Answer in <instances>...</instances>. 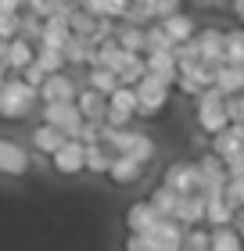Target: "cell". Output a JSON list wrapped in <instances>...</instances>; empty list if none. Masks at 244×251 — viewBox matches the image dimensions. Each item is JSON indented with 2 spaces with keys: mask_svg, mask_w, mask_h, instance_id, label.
<instances>
[{
  "mask_svg": "<svg viewBox=\"0 0 244 251\" xmlns=\"http://www.w3.org/2000/svg\"><path fill=\"white\" fill-rule=\"evenodd\" d=\"M40 108V94L36 86H29L22 75L7 72V79L0 83V122H26L32 111Z\"/></svg>",
  "mask_w": 244,
  "mask_h": 251,
  "instance_id": "cell-1",
  "label": "cell"
},
{
  "mask_svg": "<svg viewBox=\"0 0 244 251\" xmlns=\"http://www.w3.org/2000/svg\"><path fill=\"white\" fill-rule=\"evenodd\" d=\"M133 90H136V119H158L169 104V94H172V86L165 79H158L155 72H144L133 83Z\"/></svg>",
  "mask_w": 244,
  "mask_h": 251,
  "instance_id": "cell-2",
  "label": "cell"
},
{
  "mask_svg": "<svg viewBox=\"0 0 244 251\" xmlns=\"http://www.w3.org/2000/svg\"><path fill=\"white\" fill-rule=\"evenodd\" d=\"M194 100H197V108H194V122H197V129H201V133L212 136V133H219V129H223V126L230 122V115H226V94H223V90H219L216 83H212V86H205Z\"/></svg>",
  "mask_w": 244,
  "mask_h": 251,
  "instance_id": "cell-3",
  "label": "cell"
},
{
  "mask_svg": "<svg viewBox=\"0 0 244 251\" xmlns=\"http://www.w3.org/2000/svg\"><path fill=\"white\" fill-rule=\"evenodd\" d=\"M32 173V147L18 144L15 136H0V176L26 179Z\"/></svg>",
  "mask_w": 244,
  "mask_h": 251,
  "instance_id": "cell-4",
  "label": "cell"
},
{
  "mask_svg": "<svg viewBox=\"0 0 244 251\" xmlns=\"http://www.w3.org/2000/svg\"><path fill=\"white\" fill-rule=\"evenodd\" d=\"M47 162H51V173L54 176H65V179L83 176V140L65 136V140L47 154Z\"/></svg>",
  "mask_w": 244,
  "mask_h": 251,
  "instance_id": "cell-5",
  "label": "cell"
},
{
  "mask_svg": "<svg viewBox=\"0 0 244 251\" xmlns=\"http://www.w3.org/2000/svg\"><path fill=\"white\" fill-rule=\"evenodd\" d=\"M36 111H40V122L57 126L65 136H76L79 122H83V115H79V108H76V100H40Z\"/></svg>",
  "mask_w": 244,
  "mask_h": 251,
  "instance_id": "cell-6",
  "label": "cell"
},
{
  "mask_svg": "<svg viewBox=\"0 0 244 251\" xmlns=\"http://www.w3.org/2000/svg\"><path fill=\"white\" fill-rule=\"evenodd\" d=\"M36 94H40V100H76L79 83L68 68H61V72H47V79L36 86Z\"/></svg>",
  "mask_w": 244,
  "mask_h": 251,
  "instance_id": "cell-7",
  "label": "cell"
},
{
  "mask_svg": "<svg viewBox=\"0 0 244 251\" xmlns=\"http://www.w3.org/2000/svg\"><path fill=\"white\" fill-rule=\"evenodd\" d=\"M162 183L172 187L176 194H190V190H201V173H197V162H172L162 176Z\"/></svg>",
  "mask_w": 244,
  "mask_h": 251,
  "instance_id": "cell-8",
  "label": "cell"
},
{
  "mask_svg": "<svg viewBox=\"0 0 244 251\" xmlns=\"http://www.w3.org/2000/svg\"><path fill=\"white\" fill-rule=\"evenodd\" d=\"M144 169L147 162H140V158H133V154H111V165H108V176L115 187H133L136 179L144 176Z\"/></svg>",
  "mask_w": 244,
  "mask_h": 251,
  "instance_id": "cell-9",
  "label": "cell"
},
{
  "mask_svg": "<svg viewBox=\"0 0 244 251\" xmlns=\"http://www.w3.org/2000/svg\"><path fill=\"white\" fill-rule=\"evenodd\" d=\"M197 173H201V194H223L226 183V162L216 151L197 158Z\"/></svg>",
  "mask_w": 244,
  "mask_h": 251,
  "instance_id": "cell-10",
  "label": "cell"
},
{
  "mask_svg": "<svg viewBox=\"0 0 244 251\" xmlns=\"http://www.w3.org/2000/svg\"><path fill=\"white\" fill-rule=\"evenodd\" d=\"M147 233L155 237L158 251H176V248H183V223L172 219V215H158V223L151 226Z\"/></svg>",
  "mask_w": 244,
  "mask_h": 251,
  "instance_id": "cell-11",
  "label": "cell"
},
{
  "mask_svg": "<svg viewBox=\"0 0 244 251\" xmlns=\"http://www.w3.org/2000/svg\"><path fill=\"white\" fill-rule=\"evenodd\" d=\"M29 61H36V43L26 40V36H11L7 50H4V68L7 72H22Z\"/></svg>",
  "mask_w": 244,
  "mask_h": 251,
  "instance_id": "cell-12",
  "label": "cell"
},
{
  "mask_svg": "<svg viewBox=\"0 0 244 251\" xmlns=\"http://www.w3.org/2000/svg\"><path fill=\"white\" fill-rule=\"evenodd\" d=\"M172 219H180L183 226H197V223H205V194H201V190L180 194V198H176V212H172Z\"/></svg>",
  "mask_w": 244,
  "mask_h": 251,
  "instance_id": "cell-13",
  "label": "cell"
},
{
  "mask_svg": "<svg viewBox=\"0 0 244 251\" xmlns=\"http://www.w3.org/2000/svg\"><path fill=\"white\" fill-rule=\"evenodd\" d=\"M194 47H197V58H201L205 65H219L223 61V32L219 29L194 32Z\"/></svg>",
  "mask_w": 244,
  "mask_h": 251,
  "instance_id": "cell-14",
  "label": "cell"
},
{
  "mask_svg": "<svg viewBox=\"0 0 244 251\" xmlns=\"http://www.w3.org/2000/svg\"><path fill=\"white\" fill-rule=\"evenodd\" d=\"M111 147L104 144V140H94V144H83V173L90 176H104L108 173V165H111Z\"/></svg>",
  "mask_w": 244,
  "mask_h": 251,
  "instance_id": "cell-15",
  "label": "cell"
},
{
  "mask_svg": "<svg viewBox=\"0 0 244 251\" xmlns=\"http://www.w3.org/2000/svg\"><path fill=\"white\" fill-rule=\"evenodd\" d=\"M237 147H244V122H226L219 133H212V151L219 158H230Z\"/></svg>",
  "mask_w": 244,
  "mask_h": 251,
  "instance_id": "cell-16",
  "label": "cell"
},
{
  "mask_svg": "<svg viewBox=\"0 0 244 251\" xmlns=\"http://www.w3.org/2000/svg\"><path fill=\"white\" fill-rule=\"evenodd\" d=\"M155 223H158V212H155L151 201H133L126 208V230L130 233H147Z\"/></svg>",
  "mask_w": 244,
  "mask_h": 251,
  "instance_id": "cell-17",
  "label": "cell"
},
{
  "mask_svg": "<svg viewBox=\"0 0 244 251\" xmlns=\"http://www.w3.org/2000/svg\"><path fill=\"white\" fill-rule=\"evenodd\" d=\"M76 108H79V115H83V119L101 122V119H104V108H108V97H104L101 90H94V86H79Z\"/></svg>",
  "mask_w": 244,
  "mask_h": 251,
  "instance_id": "cell-18",
  "label": "cell"
},
{
  "mask_svg": "<svg viewBox=\"0 0 244 251\" xmlns=\"http://www.w3.org/2000/svg\"><path fill=\"white\" fill-rule=\"evenodd\" d=\"M162 29H165V36L172 40V43H183V40H190L194 32H197V25H194V18L190 15H183V11H172V15H165V18H155Z\"/></svg>",
  "mask_w": 244,
  "mask_h": 251,
  "instance_id": "cell-19",
  "label": "cell"
},
{
  "mask_svg": "<svg viewBox=\"0 0 244 251\" xmlns=\"http://www.w3.org/2000/svg\"><path fill=\"white\" fill-rule=\"evenodd\" d=\"M208 248L212 251H241L244 241H241L234 223H219V226H208Z\"/></svg>",
  "mask_w": 244,
  "mask_h": 251,
  "instance_id": "cell-20",
  "label": "cell"
},
{
  "mask_svg": "<svg viewBox=\"0 0 244 251\" xmlns=\"http://www.w3.org/2000/svg\"><path fill=\"white\" fill-rule=\"evenodd\" d=\"M144 65H147V72H155L158 79H165L169 86L176 83V54H172V50H147Z\"/></svg>",
  "mask_w": 244,
  "mask_h": 251,
  "instance_id": "cell-21",
  "label": "cell"
},
{
  "mask_svg": "<svg viewBox=\"0 0 244 251\" xmlns=\"http://www.w3.org/2000/svg\"><path fill=\"white\" fill-rule=\"evenodd\" d=\"M61 140H65V133L57 129V126H51V122L32 126V133H29V147H32V151H43V154H51Z\"/></svg>",
  "mask_w": 244,
  "mask_h": 251,
  "instance_id": "cell-22",
  "label": "cell"
},
{
  "mask_svg": "<svg viewBox=\"0 0 244 251\" xmlns=\"http://www.w3.org/2000/svg\"><path fill=\"white\" fill-rule=\"evenodd\" d=\"M219 223H234V204L223 194H205V226H219Z\"/></svg>",
  "mask_w": 244,
  "mask_h": 251,
  "instance_id": "cell-23",
  "label": "cell"
},
{
  "mask_svg": "<svg viewBox=\"0 0 244 251\" xmlns=\"http://www.w3.org/2000/svg\"><path fill=\"white\" fill-rule=\"evenodd\" d=\"M111 36L119 40V47L136 50V54H144V47H147V43H144V25H136V22H119Z\"/></svg>",
  "mask_w": 244,
  "mask_h": 251,
  "instance_id": "cell-24",
  "label": "cell"
},
{
  "mask_svg": "<svg viewBox=\"0 0 244 251\" xmlns=\"http://www.w3.org/2000/svg\"><path fill=\"white\" fill-rule=\"evenodd\" d=\"M83 86H94L101 90L104 97L111 94L115 86H119V75L111 72V68H104V65H86V75H83Z\"/></svg>",
  "mask_w": 244,
  "mask_h": 251,
  "instance_id": "cell-25",
  "label": "cell"
},
{
  "mask_svg": "<svg viewBox=\"0 0 244 251\" xmlns=\"http://www.w3.org/2000/svg\"><path fill=\"white\" fill-rule=\"evenodd\" d=\"M144 72H147V65H144V54L130 50V54H126V61L119 65V72H115V75H119V83L133 86V83H136V79H140Z\"/></svg>",
  "mask_w": 244,
  "mask_h": 251,
  "instance_id": "cell-26",
  "label": "cell"
},
{
  "mask_svg": "<svg viewBox=\"0 0 244 251\" xmlns=\"http://www.w3.org/2000/svg\"><path fill=\"white\" fill-rule=\"evenodd\" d=\"M223 61H230V65H241L244 61V29L223 32Z\"/></svg>",
  "mask_w": 244,
  "mask_h": 251,
  "instance_id": "cell-27",
  "label": "cell"
},
{
  "mask_svg": "<svg viewBox=\"0 0 244 251\" xmlns=\"http://www.w3.org/2000/svg\"><path fill=\"white\" fill-rule=\"evenodd\" d=\"M36 61L47 68V72H61V68H68L65 50L61 47H51V43H36Z\"/></svg>",
  "mask_w": 244,
  "mask_h": 251,
  "instance_id": "cell-28",
  "label": "cell"
},
{
  "mask_svg": "<svg viewBox=\"0 0 244 251\" xmlns=\"http://www.w3.org/2000/svg\"><path fill=\"white\" fill-rule=\"evenodd\" d=\"M108 108H119V111H130V115L136 119V90L133 86H126V83H119L108 94Z\"/></svg>",
  "mask_w": 244,
  "mask_h": 251,
  "instance_id": "cell-29",
  "label": "cell"
},
{
  "mask_svg": "<svg viewBox=\"0 0 244 251\" xmlns=\"http://www.w3.org/2000/svg\"><path fill=\"white\" fill-rule=\"evenodd\" d=\"M176 198H180V194L176 190H172V187H165V183H158L155 190H151V204H155V212L158 215H172V212H176Z\"/></svg>",
  "mask_w": 244,
  "mask_h": 251,
  "instance_id": "cell-30",
  "label": "cell"
},
{
  "mask_svg": "<svg viewBox=\"0 0 244 251\" xmlns=\"http://www.w3.org/2000/svg\"><path fill=\"white\" fill-rule=\"evenodd\" d=\"M183 248H190V251H205V248H208V230H205V223L183 226Z\"/></svg>",
  "mask_w": 244,
  "mask_h": 251,
  "instance_id": "cell-31",
  "label": "cell"
},
{
  "mask_svg": "<svg viewBox=\"0 0 244 251\" xmlns=\"http://www.w3.org/2000/svg\"><path fill=\"white\" fill-rule=\"evenodd\" d=\"M223 198L234 204V208H241V204H244V176H226V183H223Z\"/></svg>",
  "mask_w": 244,
  "mask_h": 251,
  "instance_id": "cell-32",
  "label": "cell"
},
{
  "mask_svg": "<svg viewBox=\"0 0 244 251\" xmlns=\"http://www.w3.org/2000/svg\"><path fill=\"white\" fill-rule=\"evenodd\" d=\"M126 248L130 251H158V244H155L151 233H126Z\"/></svg>",
  "mask_w": 244,
  "mask_h": 251,
  "instance_id": "cell-33",
  "label": "cell"
},
{
  "mask_svg": "<svg viewBox=\"0 0 244 251\" xmlns=\"http://www.w3.org/2000/svg\"><path fill=\"white\" fill-rule=\"evenodd\" d=\"M226 115H230V122H244V90L226 94Z\"/></svg>",
  "mask_w": 244,
  "mask_h": 251,
  "instance_id": "cell-34",
  "label": "cell"
},
{
  "mask_svg": "<svg viewBox=\"0 0 244 251\" xmlns=\"http://www.w3.org/2000/svg\"><path fill=\"white\" fill-rule=\"evenodd\" d=\"M15 75H22V79H26L29 86H40L43 79H47V68H43L40 61H29V65L22 68V72H15Z\"/></svg>",
  "mask_w": 244,
  "mask_h": 251,
  "instance_id": "cell-35",
  "label": "cell"
},
{
  "mask_svg": "<svg viewBox=\"0 0 244 251\" xmlns=\"http://www.w3.org/2000/svg\"><path fill=\"white\" fill-rule=\"evenodd\" d=\"M104 126H133V115L130 111H119V108H104Z\"/></svg>",
  "mask_w": 244,
  "mask_h": 251,
  "instance_id": "cell-36",
  "label": "cell"
},
{
  "mask_svg": "<svg viewBox=\"0 0 244 251\" xmlns=\"http://www.w3.org/2000/svg\"><path fill=\"white\" fill-rule=\"evenodd\" d=\"M226 162V176H244V147H237L230 158H223Z\"/></svg>",
  "mask_w": 244,
  "mask_h": 251,
  "instance_id": "cell-37",
  "label": "cell"
},
{
  "mask_svg": "<svg viewBox=\"0 0 244 251\" xmlns=\"http://www.w3.org/2000/svg\"><path fill=\"white\" fill-rule=\"evenodd\" d=\"M180 4L183 0H155V18H165L172 11H180Z\"/></svg>",
  "mask_w": 244,
  "mask_h": 251,
  "instance_id": "cell-38",
  "label": "cell"
},
{
  "mask_svg": "<svg viewBox=\"0 0 244 251\" xmlns=\"http://www.w3.org/2000/svg\"><path fill=\"white\" fill-rule=\"evenodd\" d=\"M26 7V0H0V15H18Z\"/></svg>",
  "mask_w": 244,
  "mask_h": 251,
  "instance_id": "cell-39",
  "label": "cell"
},
{
  "mask_svg": "<svg viewBox=\"0 0 244 251\" xmlns=\"http://www.w3.org/2000/svg\"><path fill=\"white\" fill-rule=\"evenodd\" d=\"M4 79H7V68H4V61H0V83H4Z\"/></svg>",
  "mask_w": 244,
  "mask_h": 251,
  "instance_id": "cell-40",
  "label": "cell"
},
{
  "mask_svg": "<svg viewBox=\"0 0 244 251\" xmlns=\"http://www.w3.org/2000/svg\"><path fill=\"white\" fill-rule=\"evenodd\" d=\"M241 75H244V61H241Z\"/></svg>",
  "mask_w": 244,
  "mask_h": 251,
  "instance_id": "cell-41",
  "label": "cell"
}]
</instances>
